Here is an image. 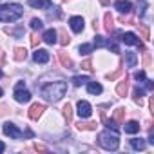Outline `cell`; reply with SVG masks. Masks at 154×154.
<instances>
[{
	"mask_svg": "<svg viewBox=\"0 0 154 154\" xmlns=\"http://www.w3.org/2000/svg\"><path fill=\"white\" fill-rule=\"evenodd\" d=\"M127 91H129V82H127V78H125V80L118 82L116 93H118V96H127Z\"/></svg>",
	"mask_w": 154,
	"mask_h": 154,
	"instance_id": "cell-14",
	"label": "cell"
},
{
	"mask_svg": "<svg viewBox=\"0 0 154 154\" xmlns=\"http://www.w3.org/2000/svg\"><path fill=\"white\" fill-rule=\"evenodd\" d=\"M98 143L107 149V150H116L120 147V138L116 132H111V131H103L100 136H98Z\"/></svg>",
	"mask_w": 154,
	"mask_h": 154,
	"instance_id": "cell-3",
	"label": "cell"
},
{
	"mask_svg": "<svg viewBox=\"0 0 154 154\" xmlns=\"http://www.w3.org/2000/svg\"><path fill=\"white\" fill-rule=\"evenodd\" d=\"M80 67H82V69H85V71H91V69H93V62H91V60H84Z\"/></svg>",
	"mask_w": 154,
	"mask_h": 154,
	"instance_id": "cell-32",
	"label": "cell"
},
{
	"mask_svg": "<svg viewBox=\"0 0 154 154\" xmlns=\"http://www.w3.org/2000/svg\"><path fill=\"white\" fill-rule=\"evenodd\" d=\"M33 60H35L36 63H47V62H49V53H47L45 49H36V51L33 53Z\"/></svg>",
	"mask_w": 154,
	"mask_h": 154,
	"instance_id": "cell-10",
	"label": "cell"
},
{
	"mask_svg": "<svg viewBox=\"0 0 154 154\" xmlns=\"http://www.w3.org/2000/svg\"><path fill=\"white\" fill-rule=\"evenodd\" d=\"M15 100L18 103H27L31 100V93L26 89V84L24 82H18L17 87H15Z\"/></svg>",
	"mask_w": 154,
	"mask_h": 154,
	"instance_id": "cell-4",
	"label": "cell"
},
{
	"mask_svg": "<svg viewBox=\"0 0 154 154\" xmlns=\"http://www.w3.org/2000/svg\"><path fill=\"white\" fill-rule=\"evenodd\" d=\"M125 60H127V65H129V67H136L138 58H136L134 53H125Z\"/></svg>",
	"mask_w": 154,
	"mask_h": 154,
	"instance_id": "cell-23",
	"label": "cell"
},
{
	"mask_svg": "<svg viewBox=\"0 0 154 154\" xmlns=\"http://www.w3.org/2000/svg\"><path fill=\"white\" fill-rule=\"evenodd\" d=\"M44 111H45V105L44 103H33L31 109H29V118L31 120H38L44 114Z\"/></svg>",
	"mask_w": 154,
	"mask_h": 154,
	"instance_id": "cell-8",
	"label": "cell"
},
{
	"mask_svg": "<svg viewBox=\"0 0 154 154\" xmlns=\"http://www.w3.org/2000/svg\"><path fill=\"white\" fill-rule=\"evenodd\" d=\"M6 31H8L9 35H13V36H22V35L26 33V29H24V27H20V29H9V27H8Z\"/></svg>",
	"mask_w": 154,
	"mask_h": 154,
	"instance_id": "cell-30",
	"label": "cell"
},
{
	"mask_svg": "<svg viewBox=\"0 0 154 154\" xmlns=\"http://www.w3.org/2000/svg\"><path fill=\"white\" fill-rule=\"evenodd\" d=\"M0 96H2V89H0Z\"/></svg>",
	"mask_w": 154,
	"mask_h": 154,
	"instance_id": "cell-45",
	"label": "cell"
},
{
	"mask_svg": "<svg viewBox=\"0 0 154 154\" xmlns=\"http://www.w3.org/2000/svg\"><path fill=\"white\" fill-rule=\"evenodd\" d=\"M76 127H78L80 131H94L96 129V123L94 122H89V123H85V122H78V123H76Z\"/></svg>",
	"mask_w": 154,
	"mask_h": 154,
	"instance_id": "cell-20",
	"label": "cell"
},
{
	"mask_svg": "<svg viewBox=\"0 0 154 154\" xmlns=\"http://www.w3.org/2000/svg\"><path fill=\"white\" fill-rule=\"evenodd\" d=\"M120 74H122V69H116L114 72H111V74H107V78H109V80H116V78H118V76H120Z\"/></svg>",
	"mask_w": 154,
	"mask_h": 154,
	"instance_id": "cell-33",
	"label": "cell"
},
{
	"mask_svg": "<svg viewBox=\"0 0 154 154\" xmlns=\"http://www.w3.org/2000/svg\"><path fill=\"white\" fill-rule=\"evenodd\" d=\"M27 4L31 8H36V9H49L51 8V0H29Z\"/></svg>",
	"mask_w": 154,
	"mask_h": 154,
	"instance_id": "cell-12",
	"label": "cell"
},
{
	"mask_svg": "<svg viewBox=\"0 0 154 154\" xmlns=\"http://www.w3.org/2000/svg\"><path fill=\"white\" fill-rule=\"evenodd\" d=\"M122 42L127 44V45H138L141 51H145V45L138 40V36H136L134 33H123V35H122Z\"/></svg>",
	"mask_w": 154,
	"mask_h": 154,
	"instance_id": "cell-5",
	"label": "cell"
},
{
	"mask_svg": "<svg viewBox=\"0 0 154 154\" xmlns=\"http://www.w3.org/2000/svg\"><path fill=\"white\" fill-rule=\"evenodd\" d=\"M107 42H109V40H105L103 36H96V38H94V45H96V47H107Z\"/></svg>",
	"mask_w": 154,
	"mask_h": 154,
	"instance_id": "cell-27",
	"label": "cell"
},
{
	"mask_svg": "<svg viewBox=\"0 0 154 154\" xmlns=\"http://www.w3.org/2000/svg\"><path fill=\"white\" fill-rule=\"evenodd\" d=\"M40 40H42V38H38L36 35H33V36H31V45H33V47H36V45L40 44Z\"/></svg>",
	"mask_w": 154,
	"mask_h": 154,
	"instance_id": "cell-36",
	"label": "cell"
},
{
	"mask_svg": "<svg viewBox=\"0 0 154 154\" xmlns=\"http://www.w3.org/2000/svg\"><path fill=\"white\" fill-rule=\"evenodd\" d=\"M63 116L67 118V122H71V120H72V107H71L69 103L63 107Z\"/></svg>",
	"mask_w": 154,
	"mask_h": 154,
	"instance_id": "cell-29",
	"label": "cell"
},
{
	"mask_svg": "<svg viewBox=\"0 0 154 154\" xmlns=\"http://www.w3.org/2000/svg\"><path fill=\"white\" fill-rule=\"evenodd\" d=\"M42 40H44L45 44H49V45L56 44V31H54V29H47V31L42 35Z\"/></svg>",
	"mask_w": 154,
	"mask_h": 154,
	"instance_id": "cell-13",
	"label": "cell"
},
{
	"mask_svg": "<svg viewBox=\"0 0 154 154\" xmlns=\"http://www.w3.org/2000/svg\"><path fill=\"white\" fill-rule=\"evenodd\" d=\"M4 134H8L9 138H15V140L22 138V131H20L15 123H6V125H4Z\"/></svg>",
	"mask_w": 154,
	"mask_h": 154,
	"instance_id": "cell-7",
	"label": "cell"
},
{
	"mask_svg": "<svg viewBox=\"0 0 154 154\" xmlns=\"http://www.w3.org/2000/svg\"><path fill=\"white\" fill-rule=\"evenodd\" d=\"M80 54H89V53H93V45L91 44H84V45H80Z\"/></svg>",
	"mask_w": 154,
	"mask_h": 154,
	"instance_id": "cell-28",
	"label": "cell"
},
{
	"mask_svg": "<svg viewBox=\"0 0 154 154\" xmlns=\"http://www.w3.org/2000/svg\"><path fill=\"white\" fill-rule=\"evenodd\" d=\"M78 116L80 118H89L91 116V112H93V107H91V103L89 102H85V100H80L78 102Z\"/></svg>",
	"mask_w": 154,
	"mask_h": 154,
	"instance_id": "cell-6",
	"label": "cell"
},
{
	"mask_svg": "<svg viewBox=\"0 0 154 154\" xmlns=\"http://www.w3.org/2000/svg\"><path fill=\"white\" fill-rule=\"evenodd\" d=\"M2 62H4V53L0 51V65H2Z\"/></svg>",
	"mask_w": 154,
	"mask_h": 154,
	"instance_id": "cell-43",
	"label": "cell"
},
{
	"mask_svg": "<svg viewBox=\"0 0 154 154\" xmlns=\"http://www.w3.org/2000/svg\"><path fill=\"white\" fill-rule=\"evenodd\" d=\"M149 107H150V109H154V100H152V98L149 100Z\"/></svg>",
	"mask_w": 154,
	"mask_h": 154,
	"instance_id": "cell-40",
	"label": "cell"
},
{
	"mask_svg": "<svg viewBox=\"0 0 154 154\" xmlns=\"http://www.w3.org/2000/svg\"><path fill=\"white\" fill-rule=\"evenodd\" d=\"M140 35L143 36V40H149V27L147 26H140Z\"/></svg>",
	"mask_w": 154,
	"mask_h": 154,
	"instance_id": "cell-31",
	"label": "cell"
},
{
	"mask_svg": "<svg viewBox=\"0 0 154 154\" xmlns=\"http://www.w3.org/2000/svg\"><path fill=\"white\" fill-rule=\"evenodd\" d=\"M67 91V82H53V84H47L40 89V94L44 96V100L47 102H58L60 98H63Z\"/></svg>",
	"mask_w": 154,
	"mask_h": 154,
	"instance_id": "cell-1",
	"label": "cell"
},
{
	"mask_svg": "<svg viewBox=\"0 0 154 154\" xmlns=\"http://www.w3.org/2000/svg\"><path fill=\"white\" fill-rule=\"evenodd\" d=\"M87 91H89L91 94H100V93L103 91V87H102L98 82H89V84H87Z\"/></svg>",
	"mask_w": 154,
	"mask_h": 154,
	"instance_id": "cell-18",
	"label": "cell"
},
{
	"mask_svg": "<svg viewBox=\"0 0 154 154\" xmlns=\"http://www.w3.org/2000/svg\"><path fill=\"white\" fill-rule=\"evenodd\" d=\"M24 15V8L20 4H4L0 6V22H15Z\"/></svg>",
	"mask_w": 154,
	"mask_h": 154,
	"instance_id": "cell-2",
	"label": "cell"
},
{
	"mask_svg": "<svg viewBox=\"0 0 154 154\" xmlns=\"http://www.w3.org/2000/svg\"><path fill=\"white\" fill-rule=\"evenodd\" d=\"M134 78H136L138 82H143V80H145V71H138V72L134 74Z\"/></svg>",
	"mask_w": 154,
	"mask_h": 154,
	"instance_id": "cell-35",
	"label": "cell"
},
{
	"mask_svg": "<svg viewBox=\"0 0 154 154\" xmlns=\"http://www.w3.org/2000/svg\"><path fill=\"white\" fill-rule=\"evenodd\" d=\"M4 150H6V145H4L2 141H0V152H4Z\"/></svg>",
	"mask_w": 154,
	"mask_h": 154,
	"instance_id": "cell-42",
	"label": "cell"
},
{
	"mask_svg": "<svg viewBox=\"0 0 154 154\" xmlns=\"http://www.w3.org/2000/svg\"><path fill=\"white\" fill-rule=\"evenodd\" d=\"M125 109L123 107H120V109H116L114 111V116H112V120L116 122V123H125Z\"/></svg>",
	"mask_w": 154,
	"mask_h": 154,
	"instance_id": "cell-16",
	"label": "cell"
},
{
	"mask_svg": "<svg viewBox=\"0 0 154 154\" xmlns=\"http://www.w3.org/2000/svg\"><path fill=\"white\" fill-rule=\"evenodd\" d=\"M58 60H60V63H62L63 67H71V65H72V62H71V58H69V54H67L65 51H60V53H58Z\"/></svg>",
	"mask_w": 154,
	"mask_h": 154,
	"instance_id": "cell-17",
	"label": "cell"
},
{
	"mask_svg": "<svg viewBox=\"0 0 154 154\" xmlns=\"http://www.w3.org/2000/svg\"><path fill=\"white\" fill-rule=\"evenodd\" d=\"M100 2H102L103 6H109V4H111V0H100Z\"/></svg>",
	"mask_w": 154,
	"mask_h": 154,
	"instance_id": "cell-41",
	"label": "cell"
},
{
	"mask_svg": "<svg viewBox=\"0 0 154 154\" xmlns=\"http://www.w3.org/2000/svg\"><path fill=\"white\" fill-rule=\"evenodd\" d=\"M0 78H2V71H0Z\"/></svg>",
	"mask_w": 154,
	"mask_h": 154,
	"instance_id": "cell-44",
	"label": "cell"
},
{
	"mask_svg": "<svg viewBox=\"0 0 154 154\" xmlns=\"http://www.w3.org/2000/svg\"><path fill=\"white\" fill-rule=\"evenodd\" d=\"M31 27H33L35 31H40V29L44 27V22H42L40 18H33V20H31Z\"/></svg>",
	"mask_w": 154,
	"mask_h": 154,
	"instance_id": "cell-25",
	"label": "cell"
},
{
	"mask_svg": "<svg viewBox=\"0 0 154 154\" xmlns=\"http://www.w3.org/2000/svg\"><path fill=\"white\" fill-rule=\"evenodd\" d=\"M114 8H116L120 13H125V15H129V13L132 11V4L129 2V0H118V2L114 4Z\"/></svg>",
	"mask_w": 154,
	"mask_h": 154,
	"instance_id": "cell-11",
	"label": "cell"
},
{
	"mask_svg": "<svg viewBox=\"0 0 154 154\" xmlns=\"http://www.w3.org/2000/svg\"><path fill=\"white\" fill-rule=\"evenodd\" d=\"M35 149H36V150H47V149H45V147H44V145H38V143H36V145H35Z\"/></svg>",
	"mask_w": 154,
	"mask_h": 154,
	"instance_id": "cell-39",
	"label": "cell"
},
{
	"mask_svg": "<svg viewBox=\"0 0 154 154\" xmlns=\"http://www.w3.org/2000/svg\"><path fill=\"white\" fill-rule=\"evenodd\" d=\"M143 82H145V89H147V91H152V87H154V84H152L150 80H143Z\"/></svg>",
	"mask_w": 154,
	"mask_h": 154,
	"instance_id": "cell-38",
	"label": "cell"
},
{
	"mask_svg": "<svg viewBox=\"0 0 154 154\" xmlns=\"http://www.w3.org/2000/svg\"><path fill=\"white\" fill-rule=\"evenodd\" d=\"M103 20H105V31L107 33H111V31H114V18H112V15L111 13H105V17H103Z\"/></svg>",
	"mask_w": 154,
	"mask_h": 154,
	"instance_id": "cell-15",
	"label": "cell"
},
{
	"mask_svg": "<svg viewBox=\"0 0 154 154\" xmlns=\"http://www.w3.org/2000/svg\"><path fill=\"white\" fill-rule=\"evenodd\" d=\"M69 26L74 33H82L84 31V18L82 17H71L69 20Z\"/></svg>",
	"mask_w": 154,
	"mask_h": 154,
	"instance_id": "cell-9",
	"label": "cell"
},
{
	"mask_svg": "<svg viewBox=\"0 0 154 154\" xmlns=\"http://www.w3.org/2000/svg\"><path fill=\"white\" fill-rule=\"evenodd\" d=\"M143 63H145V65H149V63H150V53H149V51H145V53H143Z\"/></svg>",
	"mask_w": 154,
	"mask_h": 154,
	"instance_id": "cell-37",
	"label": "cell"
},
{
	"mask_svg": "<svg viewBox=\"0 0 154 154\" xmlns=\"http://www.w3.org/2000/svg\"><path fill=\"white\" fill-rule=\"evenodd\" d=\"M26 58H27V51L24 47H17L15 49V60L17 62H24Z\"/></svg>",
	"mask_w": 154,
	"mask_h": 154,
	"instance_id": "cell-21",
	"label": "cell"
},
{
	"mask_svg": "<svg viewBox=\"0 0 154 154\" xmlns=\"http://www.w3.org/2000/svg\"><path fill=\"white\" fill-rule=\"evenodd\" d=\"M138 131H140V123H138V122L132 120V122L125 123V132H127V134H136Z\"/></svg>",
	"mask_w": 154,
	"mask_h": 154,
	"instance_id": "cell-19",
	"label": "cell"
},
{
	"mask_svg": "<svg viewBox=\"0 0 154 154\" xmlns=\"http://www.w3.org/2000/svg\"><path fill=\"white\" fill-rule=\"evenodd\" d=\"M69 42H71V38L67 36V33H63V31H62V38H60V44H62V45H67Z\"/></svg>",
	"mask_w": 154,
	"mask_h": 154,
	"instance_id": "cell-34",
	"label": "cell"
},
{
	"mask_svg": "<svg viewBox=\"0 0 154 154\" xmlns=\"http://www.w3.org/2000/svg\"><path fill=\"white\" fill-rule=\"evenodd\" d=\"M87 82H89V76H74V78H72V84L76 87H80V85H84Z\"/></svg>",
	"mask_w": 154,
	"mask_h": 154,
	"instance_id": "cell-24",
	"label": "cell"
},
{
	"mask_svg": "<svg viewBox=\"0 0 154 154\" xmlns=\"http://www.w3.org/2000/svg\"><path fill=\"white\" fill-rule=\"evenodd\" d=\"M131 147L136 149V150H143V149H145V140H141V138H132V140H131Z\"/></svg>",
	"mask_w": 154,
	"mask_h": 154,
	"instance_id": "cell-22",
	"label": "cell"
},
{
	"mask_svg": "<svg viewBox=\"0 0 154 154\" xmlns=\"http://www.w3.org/2000/svg\"><path fill=\"white\" fill-rule=\"evenodd\" d=\"M143 93H145V91H143V89H140V87H136V89H134V102H136V103H140V105H141V96H143Z\"/></svg>",
	"mask_w": 154,
	"mask_h": 154,
	"instance_id": "cell-26",
	"label": "cell"
}]
</instances>
